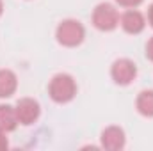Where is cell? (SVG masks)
<instances>
[{"mask_svg": "<svg viewBox=\"0 0 153 151\" xmlns=\"http://www.w3.org/2000/svg\"><path fill=\"white\" fill-rule=\"evenodd\" d=\"M76 93H78V85L70 73H57L52 76L48 84V94L59 105H64L75 100Z\"/></svg>", "mask_w": 153, "mask_h": 151, "instance_id": "obj_1", "label": "cell"}, {"mask_svg": "<svg viewBox=\"0 0 153 151\" xmlns=\"http://www.w3.org/2000/svg\"><path fill=\"white\" fill-rule=\"evenodd\" d=\"M55 39L61 46L76 48L85 39V29L78 20H73V18L62 20L55 29Z\"/></svg>", "mask_w": 153, "mask_h": 151, "instance_id": "obj_2", "label": "cell"}, {"mask_svg": "<svg viewBox=\"0 0 153 151\" xmlns=\"http://www.w3.org/2000/svg\"><path fill=\"white\" fill-rule=\"evenodd\" d=\"M93 25L102 30V32H112L116 27L119 25V13L112 4L109 2H102L93 9V16H91Z\"/></svg>", "mask_w": 153, "mask_h": 151, "instance_id": "obj_3", "label": "cell"}, {"mask_svg": "<svg viewBox=\"0 0 153 151\" xmlns=\"http://www.w3.org/2000/svg\"><path fill=\"white\" fill-rule=\"evenodd\" d=\"M137 76V64L132 61V59H126V57H121V59H116L111 66V78L112 82L117 85H130Z\"/></svg>", "mask_w": 153, "mask_h": 151, "instance_id": "obj_4", "label": "cell"}, {"mask_svg": "<svg viewBox=\"0 0 153 151\" xmlns=\"http://www.w3.org/2000/svg\"><path fill=\"white\" fill-rule=\"evenodd\" d=\"M14 110H16V117H18L20 124L30 126V124H34L38 121L39 115H41V105L34 98H22V100H18Z\"/></svg>", "mask_w": 153, "mask_h": 151, "instance_id": "obj_5", "label": "cell"}, {"mask_svg": "<svg viewBox=\"0 0 153 151\" xmlns=\"http://www.w3.org/2000/svg\"><path fill=\"white\" fill-rule=\"evenodd\" d=\"M119 25H121V29H123L126 34L135 36V34H141V32L146 29V18H144V14H143L141 11H137V9H128V11H125V13L119 16Z\"/></svg>", "mask_w": 153, "mask_h": 151, "instance_id": "obj_6", "label": "cell"}, {"mask_svg": "<svg viewBox=\"0 0 153 151\" xmlns=\"http://www.w3.org/2000/svg\"><path fill=\"white\" fill-rule=\"evenodd\" d=\"M100 142H102V148L107 151H119L125 148L126 144V135H125V130L119 128V126H107L102 135H100Z\"/></svg>", "mask_w": 153, "mask_h": 151, "instance_id": "obj_7", "label": "cell"}, {"mask_svg": "<svg viewBox=\"0 0 153 151\" xmlns=\"http://www.w3.org/2000/svg\"><path fill=\"white\" fill-rule=\"evenodd\" d=\"M18 89V76L11 70H0V98H11Z\"/></svg>", "mask_w": 153, "mask_h": 151, "instance_id": "obj_8", "label": "cell"}, {"mask_svg": "<svg viewBox=\"0 0 153 151\" xmlns=\"http://www.w3.org/2000/svg\"><path fill=\"white\" fill-rule=\"evenodd\" d=\"M18 117H16V110L11 105H0V130L9 133L14 132L18 126Z\"/></svg>", "mask_w": 153, "mask_h": 151, "instance_id": "obj_9", "label": "cell"}, {"mask_svg": "<svg viewBox=\"0 0 153 151\" xmlns=\"http://www.w3.org/2000/svg\"><path fill=\"white\" fill-rule=\"evenodd\" d=\"M135 109L137 112L144 117H153V89L141 91L135 100Z\"/></svg>", "mask_w": 153, "mask_h": 151, "instance_id": "obj_10", "label": "cell"}, {"mask_svg": "<svg viewBox=\"0 0 153 151\" xmlns=\"http://www.w3.org/2000/svg\"><path fill=\"white\" fill-rule=\"evenodd\" d=\"M116 4L119 7H125V9H135L143 4V0H116Z\"/></svg>", "mask_w": 153, "mask_h": 151, "instance_id": "obj_11", "label": "cell"}, {"mask_svg": "<svg viewBox=\"0 0 153 151\" xmlns=\"http://www.w3.org/2000/svg\"><path fill=\"white\" fill-rule=\"evenodd\" d=\"M9 148V139H7V133L0 130V151H5Z\"/></svg>", "mask_w": 153, "mask_h": 151, "instance_id": "obj_12", "label": "cell"}, {"mask_svg": "<svg viewBox=\"0 0 153 151\" xmlns=\"http://www.w3.org/2000/svg\"><path fill=\"white\" fill-rule=\"evenodd\" d=\"M146 59L153 62V38H150L146 43Z\"/></svg>", "mask_w": 153, "mask_h": 151, "instance_id": "obj_13", "label": "cell"}, {"mask_svg": "<svg viewBox=\"0 0 153 151\" xmlns=\"http://www.w3.org/2000/svg\"><path fill=\"white\" fill-rule=\"evenodd\" d=\"M148 21H150V25H152V29H153V4L148 7Z\"/></svg>", "mask_w": 153, "mask_h": 151, "instance_id": "obj_14", "label": "cell"}, {"mask_svg": "<svg viewBox=\"0 0 153 151\" xmlns=\"http://www.w3.org/2000/svg\"><path fill=\"white\" fill-rule=\"evenodd\" d=\"M4 14V0H0V16Z\"/></svg>", "mask_w": 153, "mask_h": 151, "instance_id": "obj_15", "label": "cell"}]
</instances>
